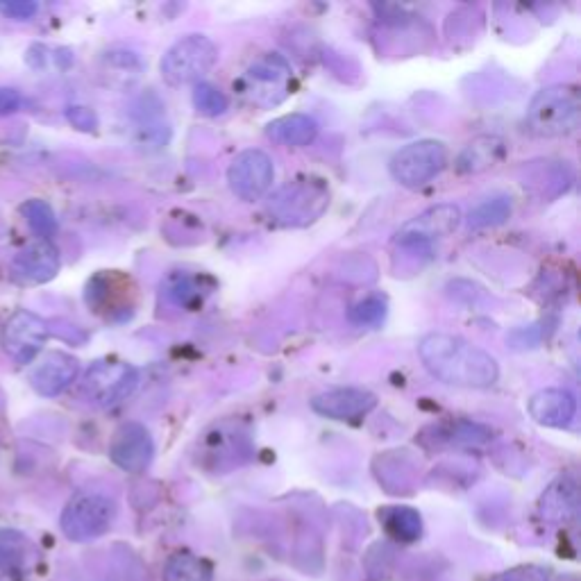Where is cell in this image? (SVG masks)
Instances as JSON below:
<instances>
[{
	"instance_id": "6da1fadb",
	"label": "cell",
	"mask_w": 581,
	"mask_h": 581,
	"mask_svg": "<svg viewBox=\"0 0 581 581\" xmlns=\"http://www.w3.org/2000/svg\"><path fill=\"white\" fill-rule=\"evenodd\" d=\"M420 359L436 380L463 389H488L498 382L500 366L486 350L466 339L445 332L423 336Z\"/></svg>"
},
{
	"instance_id": "7a4b0ae2",
	"label": "cell",
	"mask_w": 581,
	"mask_h": 581,
	"mask_svg": "<svg viewBox=\"0 0 581 581\" xmlns=\"http://www.w3.org/2000/svg\"><path fill=\"white\" fill-rule=\"evenodd\" d=\"M581 121V96L572 84H552L538 91L527 107L525 123L536 137L554 139L575 132Z\"/></svg>"
},
{
	"instance_id": "3957f363",
	"label": "cell",
	"mask_w": 581,
	"mask_h": 581,
	"mask_svg": "<svg viewBox=\"0 0 581 581\" xmlns=\"http://www.w3.org/2000/svg\"><path fill=\"white\" fill-rule=\"evenodd\" d=\"M218 62V48L205 35H189L166 50L162 60V78L168 87H189L202 78Z\"/></svg>"
},
{
	"instance_id": "277c9868",
	"label": "cell",
	"mask_w": 581,
	"mask_h": 581,
	"mask_svg": "<svg viewBox=\"0 0 581 581\" xmlns=\"http://www.w3.org/2000/svg\"><path fill=\"white\" fill-rule=\"evenodd\" d=\"M448 164V148L436 139H420L400 148L391 159L393 180L407 189L432 182Z\"/></svg>"
},
{
	"instance_id": "5b68a950",
	"label": "cell",
	"mask_w": 581,
	"mask_h": 581,
	"mask_svg": "<svg viewBox=\"0 0 581 581\" xmlns=\"http://www.w3.org/2000/svg\"><path fill=\"white\" fill-rule=\"evenodd\" d=\"M327 198L323 180H296L275 193L268 212L284 225H307L325 212Z\"/></svg>"
},
{
	"instance_id": "8992f818",
	"label": "cell",
	"mask_w": 581,
	"mask_h": 581,
	"mask_svg": "<svg viewBox=\"0 0 581 581\" xmlns=\"http://www.w3.org/2000/svg\"><path fill=\"white\" fill-rule=\"evenodd\" d=\"M116 518V502L105 493L84 491L66 504L62 529L71 541H91L105 534Z\"/></svg>"
},
{
	"instance_id": "52a82bcc",
	"label": "cell",
	"mask_w": 581,
	"mask_h": 581,
	"mask_svg": "<svg viewBox=\"0 0 581 581\" xmlns=\"http://www.w3.org/2000/svg\"><path fill=\"white\" fill-rule=\"evenodd\" d=\"M291 82L293 71L289 62L277 53H266L246 71V75L239 82V89L250 103L271 107L282 103L289 96Z\"/></svg>"
},
{
	"instance_id": "ba28073f",
	"label": "cell",
	"mask_w": 581,
	"mask_h": 581,
	"mask_svg": "<svg viewBox=\"0 0 581 581\" xmlns=\"http://www.w3.org/2000/svg\"><path fill=\"white\" fill-rule=\"evenodd\" d=\"M139 384L137 368L128 361L100 359L87 370L82 380V393L96 407H114V404L130 398Z\"/></svg>"
},
{
	"instance_id": "9c48e42d",
	"label": "cell",
	"mask_w": 581,
	"mask_h": 581,
	"mask_svg": "<svg viewBox=\"0 0 581 581\" xmlns=\"http://www.w3.org/2000/svg\"><path fill=\"white\" fill-rule=\"evenodd\" d=\"M275 166L264 150H243L227 168V182L234 196L255 202L266 196L273 187Z\"/></svg>"
},
{
	"instance_id": "30bf717a",
	"label": "cell",
	"mask_w": 581,
	"mask_h": 581,
	"mask_svg": "<svg viewBox=\"0 0 581 581\" xmlns=\"http://www.w3.org/2000/svg\"><path fill=\"white\" fill-rule=\"evenodd\" d=\"M461 225V209L454 205H436L425 209L423 214L404 223L398 234H395V243L404 248H420L427 243L448 239L450 234L459 230Z\"/></svg>"
},
{
	"instance_id": "8fae6325",
	"label": "cell",
	"mask_w": 581,
	"mask_h": 581,
	"mask_svg": "<svg viewBox=\"0 0 581 581\" xmlns=\"http://www.w3.org/2000/svg\"><path fill=\"white\" fill-rule=\"evenodd\" d=\"M48 339V327L32 311H16V314L5 323L0 343L7 355L19 364H30L35 359Z\"/></svg>"
},
{
	"instance_id": "7c38bea8",
	"label": "cell",
	"mask_w": 581,
	"mask_h": 581,
	"mask_svg": "<svg viewBox=\"0 0 581 581\" xmlns=\"http://www.w3.org/2000/svg\"><path fill=\"white\" fill-rule=\"evenodd\" d=\"M155 454L153 436L141 423H123L109 443V457L121 470L143 473Z\"/></svg>"
},
{
	"instance_id": "4fadbf2b",
	"label": "cell",
	"mask_w": 581,
	"mask_h": 581,
	"mask_svg": "<svg viewBox=\"0 0 581 581\" xmlns=\"http://www.w3.org/2000/svg\"><path fill=\"white\" fill-rule=\"evenodd\" d=\"M377 407V395L366 389H355V386H345V389H332L311 400V409L318 416L339 420V423H352L368 416Z\"/></svg>"
},
{
	"instance_id": "5bb4252c",
	"label": "cell",
	"mask_w": 581,
	"mask_h": 581,
	"mask_svg": "<svg viewBox=\"0 0 581 581\" xmlns=\"http://www.w3.org/2000/svg\"><path fill=\"white\" fill-rule=\"evenodd\" d=\"M80 373L78 359L66 355V352H48L46 359L32 370V386L37 393L46 395V398H55L62 391L69 389Z\"/></svg>"
},
{
	"instance_id": "9a60e30c",
	"label": "cell",
	"mask_w": 581,
	"mask_h": 581,
	"mask_svg": "<svg viewBox=\"0 0 581 581\" xmlns=\"http://www.w3.org/2000/svg\"><path fill=\"white\" fill-rule=\"evenodd\" d=\"M60 271V252L50 241H37L21 250L14 259V273L21 277L23 282L30 284H44L50 282Z\"/></svg>"
},
{
	"instance_id": "2e32d148",
	"label": "cell",
	"mask_w": 581,
	"mask_h": 581,
	"mask_svg": "<svg viewBox=\"0 0 581 581\" xmlns=\"http://www.w3.org/2000/svg\"><path fill=\"white\" fill-rule=\"evenodd\" d=\"M529 416L543 427H568L577 414V400L570 391L543 389L529 400Z\"/></svg>"
},
{
	"instance_id": "e0dca14e",
	"label": "cell",
	"mask_w": 581,
	"mask_h": 581,
	"mask_svg": "<svg viewBox=\"0 0 581 581\" xmlns=\"http://www.w3.org/2000/svg\"><path fill=\"white\" fill-rule=\"evenodd\" d=\"M266 137L291 148H302L318 137V123L307 114H286L268 123Z\"/></svg>"
},
{
	"instance_id": "ac0fdd59",
	"label": "cell",
	"mask_w": 581,
	"mask_h": 581,
	"mask_svg": "<svg viewBox=\"0 0 581 581\" xmlns=\"http://www.w3.org/2000/svg\"><path fill=\"white\" fill-rule=\"evenodd\" d=\"M507 148H504V141L500 137H477L463 148V153L457 159V168L459 173H482L488 171V168L498 166Z\"/></svg>"
},
{
	"instance_id": "d6986e66",
	"label": "cell",
	"mask_w": 581,
	"mask_h": 581,
	"mask_svg": "<svg viewBox=\"0 0 581 581\" xmlns=\"http://www.w3.org/2000/svg\"><path fill=\"white\" fill-rule=\"evenodd\" d=\"M577 504L579 493L575 479L559 477L557 482L545 491L541 500V511L552 520H568L577 513Z\"/></svg>"
},
{
	"instance_id": "ffe728a7",
	"label": "cell",
	"mask_w": 581,
	"mask_h": 581,
	"mask_svg": "<svg viewBox=\"0 0 581 581\" xmlns=\"http://www.w3.org/2000/svg\"><path fill=\"white\" fill-rule=\"evenodd\" d=\"M164 581H214L212 566L189 552L173 554L164 568Z\"/></svg>"
},
{
	"instance_id": "44dd1931",
	"label": "cell",
	"mask_w": 581,
	"mask_h": 581,
	"mask_svg": "<svg viewBox=\"0 0 581 581\" xmlns=\"http://www.w3.org/2000/svg\"><path fill=\"white\" fill-rule=\"evenodd\" d=\"M28 559V541L12 529H0V570L16 572Z\"/></svg>"
},
{
	"instance_id": "7402d4cb",
	"label": "cell",
	"mask_w": 581,
	"mask_h": 581,
	"mask_svg": "<svg viewBox=\"0 0 581 581\" xmlns=\"http://www.w3.org/2000/svg\"><path fill=\"white\" fill-rule=\"evenodd\" d=\"M384 525L389 534L400 541H416L420 536V516L409 507H395L384 513Z\"/></svg>"
},
{
	"instance_id": "603a6c76",
	"label": "cell",
	"mask_w": 581,
	"mask_h": 581,
	"mask_svg": "<svg viewBox=\"0 0 581 581\" xmlns=\"http://www.w3.org/2000/svg\"><path fill=\"white\" fill-rule=\"evenodd\" d=\"M21 212L25 216V221H28L30 230L39 234V237H53L57 232V218L55 212L50 209L48 202L44 200H28L25 205L21 207Z\"/></svg>"
},
{
	"instance_id": "cb8c5ba5",
	"label": "cell",
	"mask_w": 581,
	"mask_h": 581,
	"mask_svg": "<svg viewBox=\"0 0 581 581\" xmlns=\"http://www.w3.org/2000/svg\"><path fill=\"white\" fill-rule=\"evenodd\" d=\"M511 216V202L509 198L498 196V198H488L482 205H477L473 212H470V225L473 227H495L502 225Z\"/></svg>"
},
{
	"instance_id": "d4e9b609",
	"label": "cell",
	"mask_w": 581,
	"mask_h": 581,
	"mask_svg": "<svg viewBox=\"0 0 581 581\" xmlns=\"http://www.w3.org/2000/svg\"><path fill=\"white\" fill-rule=\"evenodd\" d=\"M193 105H196L198 112L205 116H221L227 112V107H230V100H227L223 91L216 89L214 84L200 82L196 84V89H193Z\"/></svg>"
},
{
	"instance_id": "484cf974",
	"label": "cell",
	"mask_w": 581,
	"mask_h": 581,
	"mask_svg": "<svg viewBox=\"0 0 581 581\" xmlns=\"http://www.w3.org/2000/svg\"><path fill=\"white\" fill-rule=\"evenodd\" d=\"M386 318V298L384 296H370L361 300L359 305L352 307L350 321L359 327H377L382 325Z\"/></svg>"
},
{
	"instance_id": "4316f807",
	"label": "cell",
	"mask_w": 581,
	"mask_h": 581,
	"mask_svg": "<svg viewBox=\"0 0 581 581\" xmlns=\"http://www.w3.org/2000/svg\"><path fill=\"white\" fill-rule=\"evenodd\" d=\"M202 286L198 277H189V275H178L168 282V298H171L175 305L180 307H191L196 302H202Z\"/></svg>"
},
{
	"instance_id": "83f0119b",
	"label": "cell",
	"mask_w": 581,
	"mask_h": 581,
	"mask_svg": "<svg viewBox=\"0 0 581 581\" xmlns=\"http://www.w3.org/2000/svg\"><path fill=\"white\" fill-rule=\"evenodd\" d=\"M441 439L457 445H477L488 441V429L477 423H466V420H461V423L448 425V429L441 432Z\"/></svg>"
},
{
	"instance_id": "f1b7e54d",
	"label": "cell",
	"mask_w": 581,
	"mask_h": 581,
	"mask_svg": "<svg viewBox=\"0 0 581 581\" xmlns=\"http://www.w3.org/2000/svg\"><path fill=\"white\" fill-rule=\"evenodd\" d=\"M550 579V572L545 568H538V566H522V568H513L502 572L491 581H547Z\"/></svg>"
},
{
	"instance_id": "f546056e",
	"label": "cell",
	"mask_w": 581,
	"mask_h": 581,
	"mask_svg": "<svg viewBox=\"0 0 581 581\" xmlns=\"http://www.w3.org/2000/svg\"><path fill=\"white\" fill-rule=\"evenodd\" d=\"M37 3H28V0H10V3H0V12L5 16H10V19H32V16L37 14Z\"/></svg>"
},
{
	"instance_id": "4dcf8cb0",
	"label": "cell",
	"mask_w": 581,
	"mask_h": 581,
	"mask_svg": "<svg viewBox=\"0 0 581 581\" xmlns=\"http://www.w3.org/2000/svg\"><path fill=\"white\" fill-rule=\"evenodd\" d=\"M69 121L75 125V128L80 130H94L98 121H96V114L91 112L87 107H71L69 109Z\"/></svg>"
},
{
	"instance_id": "1f68e13d",
	"label": "cell",
	"mask_w": 581,
	"mask_h": 581,
	"mask_svg": "<svg viewBox=\"0 0 581 581\" xmlns=\"http://www.w3.org/2000/svg\"><path fill=\"white\" fill-rule=\"evenodd\" d=\"M23 105V98L19 91L14 89H0V116H10L19 112Z\"/></svg>"
},
{
	"instance_id": "d6a6232c",
	"label": "cell",
	"mask_w": 581,
	"mask_h": 581,
	"mask_svg": "<svg viewBox=\"0 0 581 581\" xmlns=\"http://www.w3.org/2000/svg\"><path fill=\"white\" fill-rule=\"evenodd\" d=\"M0 581H23L16 572H5V575H0Z\"/></svg>"
}]
</instances>
